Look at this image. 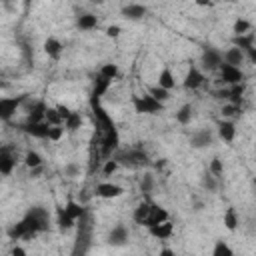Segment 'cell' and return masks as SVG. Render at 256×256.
<instances>
[{"label":"cell","instance_id":"cell-1","mask_svg":"<svg viewBox=\"0 0 256 256\" xmlns=\"http://www.w3.org/2000/svg\"><path fill=\"white\" fill-rule=\"evenodd\" d=\"M94 194L102 200H116V198H122L126 194V188L118 182H112V180H102L94 186Z\"/></svg>","mask_w":256,"mask_h":256},{"label":"cell","instance_id":"cell-2","mask_svg":"<svg viewBox=\"0 0 256 256\" xmlns=\"http://www.w3.org/2000/svg\"><path fill=\"white\" fill-rule=\"evenodd\" d=\"M132 104H134V110L140 112V114H156L162 110L164 104H160L158 100H154L148 92L142 94V96H134L132 98Z\"/></svg>","mask_w":256,"mask_h":256},{"label":"cell","instance_id":"cell-3","mask_svg":"<svg viewBox=\"0 0 256 256\" xmlns=\"http://www.w3.org/2000/svg\"><path fill=\"white\" fill-rule=\"evenodd\" d=\"M224 64V52L216 50V48H206L202 54V66L208 70H220V66Z\"/></svg>","mask_w":256,"mask_h":256},{"label":"cell","instance_id":"cell-4","mask_svg":"<svg viewBox=\"0 0 256 256\" xmlns=\"http://www.w3.org/2000/svg\"><path fill=\"white\" fill-rule=\"evenodd\" d=\"M214 140H216V134L210 128H200L190 136V144L194 148H208L214 144Z\"/></svg>","mask_w":256,"mask_h":256},{"label":"cell","instance_id":"cell-5","mask_svg":"<svg viewBox=\"0 0 256 256\" xmlns=\"http://www.w3.org/2000/svg\"><path fill=\"white\" fill-rule=\"evenodd\" d=\"M246 62V50H242L240 46H230L224 50V64L228 66H234V68H240L242 64Z\"/></svg>","mask_w":256,"mask_h":256},{"label":"cell","instance_id":"cell-6","mask_svg":"<svg viewBox=\"0 0 256 256\" xmlns=\"http://www.w3.org/2000/svg\"><path fill=\"white\" fill-rule=\"evenodd\" d=\"M202 84H204V72H202L200 68H196V66L188 68L182 86H184L186 90H196V88H200Z\"/></svg>","mask_w":256,"mask_h":256},{"label":"cell","instance_id":"cell-7","mask_svg":"<svg viewBox=\"0 0 256 256\" xmlns=\"http://www.w3.org/2000/svg\"><path fill=\"white\" fill-rule=\"evenodd\" d=\"M44 52H46L48 58H52V60H60L62 54H64V44H62L56 36H48V38L44 40Z\"/></svg>","mask_w":256,"mask_h":256},{"label":"cell","instance_id":"cell-8","mask_svg":"<svg viewBox=\"0 0 256 256\" xmlns=\"http://www.w3.org/2000/svg\"><path fill=\"white\" fill-rule=\"evenodd\" d=\"M218 72H220L222 80H224L226 84H230V86L240 84V82H242V78H244V74H242V70H240V68H234V66H228V64H222Z\"/></svg>","mask_w":256,"mask_h":256},{"label":"cell","instance_id":"cell-9","mask_svg":"<svg viewBox=\"0 0 256 256\" xmlns=\"http://www.w3.org/2000/svg\"><path fill=\"white\" fill-rule=\"evenodd\" d=\"M176 84H178V80H176V76H174L172 68L164 66V68L158 72V78H156V86H160V88H164V90L172 92V90L176 88Z\"/></svg>","mask_w":256,"mask_h":256},{"label":"cell","instance_id":"cell-10","mask_svg":"<svg viewBox=\"0 0 256 256\" xmlns=\"http://www.w3.org/2000/svg\"><path fill=\"white\" fill-rule=\"evenodd\" d=\"M146 230L156 240H168L174 234V224H172V220H168V222H162V224H154V226H150Z\"/></svg>","mask_w":256,"mask_h":256},{"label":"cell","instance_id":"cell-11","mask_svg":"<svg viewBox=\"0 0 256 256\" xmlns=\"http://www.w3.org/2000/svg\"><path fill=\"white\" fill-rule=\"evenodd\" d=\"M128 238H130V232L124 224H116L108 234V242L112 246H124V244H128Z\"/></svg>","mask_w":256,"mask_h":256},{"label":"cell","instance_id":"cell-12","mask_svg":"<svg viewBox=\"0 0 256 256\" xmlns=\"http://www.w3.org/2000/svg\"><path fill=\"white\" fill-rule=\"evenodd\" d=\"M168 220H170V212H168L164 206L152 204V208H150V216H148V222H146V228H150V226H154V224L168 222Z\"/></svg>","mask_w":256,"mask_h":256},{"label":"cell","instance_id":"cell-13","mask_svg":"<svg viewBox=\"0 0 256 256\" xmlns=\"http://www.w3.org/2000/svg\"><path fill=\"white\" fill-rule=\"evenodd\" d=\"M216 136L222 140V142H232L236 138V126L232 120H222L216 128Z\"/></svg>","mask_w":256,"mask_h":256},{"label":"cell","instance_id":"cell-14","mask_svg":"<svg viewBox=\"0 0 256 256\" xmlns=\"http://www.w3.org/2000/svg\"><path fill=\"white\" fill-rule=\"evenodd\" d=\"M22 164L32 172V170H38L44 166V158L38 150H26L24 156H22Z\"/></svg>","mask_w":256,"mask_h":256},{"label":"cell","instance_id":"cell-15","mask_svg":"<svg viewBox=\"0 0 256 256\" xmlns=\"http://www.w3.org/2000/svg\"><path fill=\"white\" fill-rule=\"evenodd\" d=\"M222 224L228 232H234L238 226H240V216H238V210L234 206H228L222 214Z\"/></svg>","mask_w":256,"mask_h":256},{"label":"cell","instance_id":"cell-16","mask_svg":"<svg viewBox=\"0 0 256 256\" xmlns=\"http://www.w3.org/2000/svg\"><path fill=\"white\" fill-rule=\"evenodd\" d=\"M146 12H148V8L144 4H128V6L122 8V16L128 18V20H134V22L142 20L146 16Z\"/></svg>","mask_w":256,"mask_h":256},{"label":"cell","instance_id":"cell-17","mask_svg":"<svg viewBox=\"0 0 256 256\" xmlns=\"http://www.w3.org/2000/svg\"><path fill=\"white\" fill-rule=\"evenodd\" d=\"M150 208H152L150 202H140V204L134 208V212H132V220H134L136 224H140V226H146L148 216H150Z\"/></svg>","mask_w":256,"mask_h":256},{"label":"cell","instance_id":"cell-18","mask_svg":"<svg viewBox=\"0 0 256 256\" xmlns=\"http://www.w3.org/2000/svg\"><path fill=\"white\" fill-rule=\"evenodd\" d=\"M98 74H100V78H102V80H106V82H112V80H116V78H118V74H120V68H118V64H114V62H108V64H102V66H100Z\"/></svg>","mask_w":256,"mask_h":256},{"label":"cell","instance_id":"cell-19","mask_svg":"<svg viewBox=\"0 0 256 256\" xmlns=\"http://www.w3.org/2000/svg\"><path fill=\"white\" fill-rule=\"evenodd\" d=\"M16 108H18V100H16V98H8V96H4V98L0 100V114H2L4 120H8V118L16 112Z\"/></svg>","mask_w":256,"mask_h":256},{"label":"cell","instance_id":"cell-20","mask_svg":"<svg viewBox=\"0 0 256 256\" xmlns=\"http://www.w3.org/2000/svg\"><path fill=\"white\" fill-rule=\"evenodd\" d=\"M192 116H194L192 104H182V106L176 110V122L182 124V126H188V124L192 122Z\"/></svg>","mask_w":256,"mask_h":256},{"label":"cell","instance_id":"cell-21","mask_svg":"<svg viewBox=\"0 0 256 256\" xmlns=\"http://www.w3.org/2000/svg\"><path fill=\"white\" fill-rule=\"evenodd\" d=\"M210 256H236V252L226 240H216L214 246H212Z\"/></svg>","mask_w":256,"mask_h":256},{"label":"cell","instance_id":"cell-22","mask_svg":"<svg viewBox=\"0 0 256 256\" xmlns=\"http://www.w3.org/2000/svg\"><path fill=\"white\" fill-rule=\"evenodd\" d=\"M78 28L84 30V32L96 30V28H98V18H96V14H82V16H78Z\"/></svg>","mask_w":256,"mask_h":256},{"label":"cell","instance_id":"cell-23","mask_svg":"<svg viewBox=\"0 0 256 256\" xmlns=\"http://www.w3.org/2000/svg\"><path fill=\"white\" fill-rule=\"evenodd\" d=\"M250 30H252V22L246 20V18H236L234 24H232V32L236 36H240V38L246 36V34H250Z\"/></svg>","mask_w":256,"mask_h":256},{"label":"cell","instance_id":"cell-24","mask_svg":"<svg viewBox=\"0 0 256 256\" xmlns=\"http://www.w3.org/2000/svg\"><path fill=\"white\" fill-rule=\"evenodd\" d=\"M66 128H64V124H58V126H48V132H46V138L50 140V142H60V140H64V136H66Z\"/></svg>","mask_w":256,"mask_h":256},{"label":"cell","instance_id":"cell-25","mask_svg":"<svg viewBox=\"0 0 256 256\" xmlns=\"http://www.w3.org/2000/svg\"><path fill=\"white\" fill-rule=\"evenodd\" d=\"M82 122H84V120H82V114H80V112H72L70 118L64 122V128H66L68 132H76V130L82 126Z\"/></svg>","mask_w":256,"mask_h":256},{"label":"cell","instance_id":"cell-26","mask_svg":"<svg viewBox=\"0 0 256 256\" xmlns=\"http://www.w3.org/2000/svg\"><path fill=\"white\" fill-rule=\"evenodd\" d=\"M120 170V162L116 160V158H108V160H104V164H102V176H112V174H116Z\"/></svg>","mask_w":256,"mask_h":256},{"label":"cell","instance_id":"cell-27","mask_svg":"<svg viewBox=\"0 0 256 256\" xmlns=\"http://www.w3.org/2000/svg\"><path fill=\"white\" fill-rule=\"evenodd\" d=\"M148 94H150L154 100H158L160 104H164V102L170 98V92L164 90V88H160V86H150V88H148Z\"/></svg>","mask_w":256,"mask_h":256},{"label":"cell","instance_id":"cell-28","mask_svg":"<svg viewBox=\"0 0 256 256\" xmlns=\"http://www.w3.org/2000/svg\"><path fill=\"white\" fill-rule=\"evenodd\" d=\"M208 172L212 174V176H216V178H220L222 174H224V162L218 158V156H214L210 162H208Z\"/></svg>","mask_w":256,"mask_h":256},{"label":"cell","instance_id":"cell-29","mask_svg":"<svg viewBox=\"0 0 256 256\" xmlns=\"http://www.w3.org/2000/svg\"><path fill=\"white\" fill-rule=\"evenodd\" d=\"M202 188H204L206 192H216V190H218V178L212 176L210 172H206V174L202 176Z\"/></svg>","mask_w":256,"mask_h":256},{"label":"cell","instance_id":"cell-30","mask_svg":"<svg viewBox=\"0 0 256 256\" xmlns=\"http://www.w3.org/2000/svg\"><path fill=\"white\" fill-rule=\"evenodd\" d=\"M80 172H82V168H80L78 162H68V164L64 166V176H66V178H78Z\"/></svg>","mask_w":256,"mask_h":256},{"label":"cell","instance_id":"cell-31","mask_svg":"<svg viewBox=\"0 0 256 256\" xmlns=\"http://www.w3.org/2000/svg\"><path fill=\"white\" fill-rule=\"evenodd\" d=\"M154 176L152 174H144L142 178H140V190L144 192V194H148V192H152L154 190Z\"/></svg>","mask_w":256,"mask_h":256},{"label":"cell","instance_id":"cell-32","mask_svg":"<svg viewBox=\"0 0 256 256\" xmlns=\"http://www.w3.org/2000/svg\"><path fill=\"white\" fill-rule=\"evenodd\" d=\"M122 34V28L118 26V24H110V26H106V36L108 38H118Z\"/></svg>","mask_w":256,"mask_h":256},{"label":"cell","instance_id":"cell-33","mask_svg":"<svg viewBox=\"0 0 256 256\" xmlns=\"http://www.w3.org/2000/svg\"><path fill=\"white\" fill-rule=\"evenodd\" d=\"M10 256H28V252H26V248H24V246L16 244V246H12V248H10Z\"/></svg>","mask_w":256,"mask_h":256},{"label":"cell","instance_id":"cell-34","mask_svg":"<svg viewBox=\"0 0 256 256\" xmlns=\"http://www.w3.org/2000/svg\"><path fill=\"white\" fill-rule=\"evenodd\" d=\"M246 60L252 62V64H256V46H252V48L246 50Z\"/></svg>","mask_w":256,"mask_h":256},{"label":"cell","instance_id":"cell-35","mask_svg":"<svg viewBox=\"0 0 256 256\" xmlns=\"http://www.w3.org/2000/svg\"><path fill=\"white\" fill-rule=\"evenodd\" d=\"M158 256H176V252H174L172 248H162V250L158 252Z\"/></svg>","mask_w":256,"mask_h":256},{"label":"cell","instance_id":"cell-36","mask_svg":"<svg viewBox=\"0 0 256 256\" xmlns=\"http://www.w3.org/2000/svg\"><path fill=\"white\" fill-rule=\"evenodd\" d=\"M254 186H256V178H254Z\"/></svg>","mask_w":256,"mask_h":256}]
</instances>
